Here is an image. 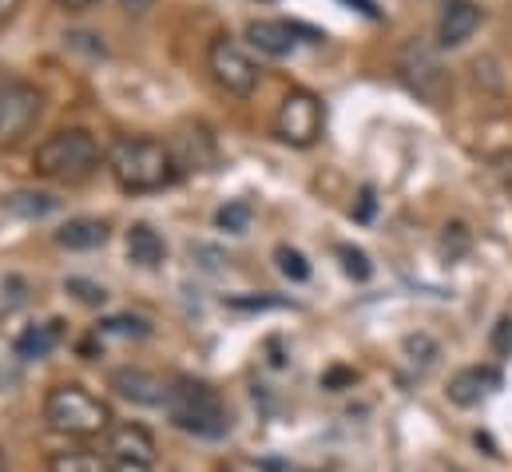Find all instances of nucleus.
<instances>
[{
  "label": "nucleus",
  "mask_w": 512,
  "mask_h": 472,
  "mask_svg": "<svg viewBox=\"0 0 512 472\" xmlns=\"http://www.w3.org/2000/svg\"><path fill=\"white\" fill-rule=\"evenodd\" d=\"M124 8H128V12H135V16H143V12L151 8V0H124Z\"/></svg>",
  "instance_id": "nucleus-33"
},
{
  "label": "nucleus",
  "mask_w": 512,
  "mask_h": 472,
  "mask_svg": "<svg viewBox=\"0 0 512 472\" xmlns=\"http://www.w3.org/2000/svg\"><path fill=\"white\" fill-rule=\"evenodd\" d=\"M489 346H493V354H497V357H509L512 354V314H501V318H497Z\"/></svg>",
  "instance_id": "nucleus-26"
},
{
  "label": "nucleus",
  "mask_w": 512,
  "mask_h": 472,
  "mask_svg": "<svg viewBox=\"0 0 512 472\" xmlns=\"http://www.w3.org/2000/svg\"><path fill=\"white\" fill-rule=\"evenodd\" d=\"M0 207H4L8 215H16V219L36 223V219L56 215V211H60V199H56L52 191H12V195L0 199Z\"/></svg>",
  "instance_id": "nucleus-17"
},
{
  "label": "nucleus",
  "mask_w": 512,
  "mask_h": 472,
  "mask_svg": "<svg viewBox=\"0 0 512 472\" xmlns=\"http://www.w3.org/2000/svg\"><path fill=\"white\" fill-rule=\"evenodd\" d=\"M100 338H131V342H143L151 338V322L139 318V314H112L100 322Z\"/></svg>",
  "instance_id": "nucleus-19"
},
{
  "label": "nucleus",
  "mask_w": 512,
  "mask_h": 472,
  "mask_svg": "<svg viewBox=\"0 0 512 472\" xmlns=\"http://www.w3.org/2000/svg\"><path fill=\"white\" fill-rule=\"evenodd\" d=\"M251 219H255V211H251V203H247V199L223 203V207L215 211V227H219V231H227V235H243V231L251 227Z\"/></svg>",
  "instance_id": "nucleus-20"
},
{
  "label": "nucleus",
  "mask_w": 512,
  "mask_h": 472,
  "mask_svg": "<svg viewBox=\"0 0 512 472\" xmlns=\"http://www.w3.org/2000/svg\"><path fill=\"white\" fill-rule=\"evenodd\" d=\"M96 167H100V143L84 127H64L48 135L32 155V171L52 183H84L96 175Z\"/></svg>",
  "instance_id": "nucleus-3"
},
{
  "label": "nucleus",
  "mask_w": 512,
  "mask_h": 472,
  "mask_svg": "<svg viewBox=\"0 0 512 472\" xmlns=\"http://www.w3.org/2000/svg\"><path fill=\"white\" fill-rule=\"evenodd\" d=\"M44 421H48V429H56L64 437H100V433H112L116 417L104 397H96L92 389H84L76 381H64V385L48 389Z\"/></svg>",
  "instance_id": "nucleus-4"
},
{
  "label": "nucleus",
  "mask_w": 512,
  "mask_h": 472,
  "mask_svg": "<svg viewBox=\"0 0 512 472\" xmlns=\"http://www.w3.org/2000/svg\"><path fill=\"white\" fill-rule=\"evenodd\" d=\"M489 171H493V179L501 183V191L512 199V147H497V151L489 155Z\"/></svg>",
  "instance_id": "nucleus-25"
},
{
  "label": "nucleus",
  "mask_w": 512,
  "mask_h": 472,
  "mask_svg": "<svg viewBox=\"0 0 512 472\" xmlns=\"http://www.w3.org/2000/svg\"><path fill=\"white\" fill-rule=\"evenodd\" d=\"M0 472H12L8 469V461H4V453H0Z\"/></svg>",
  "instance_id": "nucleus-35"
},
{
  "label": "nucleus",
  "mask_w": 512,
  "mask_h": 472,
  "mask_svg": "<svg viewBox=\"0 0 512 472\" xmlns=\"http://www.w3.org/2000/svg\"><path fill=\"white\" fill-rule=\"evenodd\" d=\"M274 262H278V270L290 278V282H306L310 278V262H306V254L302 250H294V246H274Z\"/></svg>",
  "instance_id": "nucleus-21"
},
{
  "label": "nucleus",
  "mask_w": 512,
  "mask_h": 472,
  "mask_svg": "<svg viewBox=\"0 0 512 472\" xmlns=\"http://www.w3.org/2000/svg\"><path fill=\"white\" fill-rule=\"evenodd\" d=\"M370 215H374V191H370V187H366V191H362V203H358V219H362V223H366V219H370Z\"/></svg>",
  "instance_id": "nucleus-29"
},
{
  "label": "nucleus",
  "mask_w": 512,
  "mask_h": 472,
  "mask_svg": "<svg viewBox=\"0 0 512 472\" xmlns=\"http://www.w3.org/2000/svg\"><path fill=\"white\" fill-rule=\"evenodd\" d=\"M501 385H505V377H501L497 365H469V369H461V373L449 377L445 397H449L457 409H477V405H485Z\"/></svg>",
  "instance_id": "nucleus-11"
},
{
  "label": "nucleus",
  "mask_w": 512,
  "mask_h": 472,
  "mask_svg": "<svg viewBox=\"0 0 512 472\" xmlns=\"http://www.w3.org/2000/svg\"><path fill=\"white\" fill-rule=\"evenodd\" d=\"M108 385L131 401V405H147V409H159L167 405V393H171V381H163L155 369H143V365H124V369H112Z\"/></svg>",
  "instance_id": "nucleus-10"
},
{
  "label": "nucleus",
  "mask_w": 512,
  "mask_h": 472,
  "mask_svg": "<svg viewBox=\"0 0 512 472\" xmlns=\"http://www.w3.org/2000/svg\"><path fill=\"white\" fill-rule=\"evenodd\" d=\"M243 36H247V44L255 52L274 56V60H282V56H290L298 48V28L286 24V20H251Z\"/></svg>",
  "instance_id": "nucleus-13"
},
{
  "label": "nucleus",
  "mask_w": 512,
  "mask_h": 472,
  "mask_svg": "<svg viewBox=\"0 0 512 472\" xmlns=\"http://www.w3.org/2000/svg\"><path fill=\"white\" fill-rule=\"evenodd\" d=\"M235 310H266V306H286L282 298H231Z\"/></svg>",
  "instance_id": "nucleus-27"
},
{
  "label": "nucleus",
  "mask_w": 512,
  "mask_h": 472,
  "mask_svg": "<svg viewBox=\"0 0 512 472\" xmlns=\"http://www.w3.org/2000/svg\"><path fill=\"white\" fill-rule=\"evenodd\" d=\"M163 409H167V421L187 437L223 441L231 433V409H227L223 393L207 381H195V377L171 381V393H167Z\"/></svg>",
  "instance_id": "nucleus-2"
},
{
  "label": "nucleus",
  "mask_w": 512,
  "mask_h": 472,
  "mask_svg": "<svg viewBox=\"0 0 512 472\" xmlns=\"http://www.w3.org/2000/svg\"><path fill=\"white\" fill-rule=\"evenodd\" d=\"M322 127H326V108L314 92L306 88H294L282 96L278 112H274V139L286 143V147H314L322 139Z\"/></svg>",
  "instance_id": "nucleus-5"
},
{
  "label": "nucleus",
  "mask_w": 512,
  "mask_h": 472,
  "mask_svg": "<svg viewBox=\"0 0 512 472\" xmlns=\"http://www.w3.org/2000/svg\"><path fill=\"white\" fill-rule=\"evenodd\" d=\"M112 238V227L104 219H68L60 231H56V242L64 250H96Z\"/></svg>",
  "instance_id": "nucleus-16"
},
{
  "label": "nucleus",
  "mask_w": 512,
  "mask_h": 472,
  "mask_svg": "<svg viewBox=\"0 0 512 472\" xmlns=\"http://www.w3.org/2000/svg\"><path fill=\"white\" fill-rule=\"evenodd\" d=\"M108 171L124 195H151L175 183L179 163L167 143L147 139V135H124L108 151Z\"/></svg>",
  "instance_id": "nucleus-1"
},
{
  "label": "nucleus",
  "mask_w": 512,
  "mask_h": 472,
  "mask_svg": "<svg viewBox=\"0 0 512 472\" xmlns=\"http://www.w3.org/2000/svg\"><path fill=\"white\" fill-rule=\"evenodd\" d=\"M44 112V96L36 84L4 80L0 84V147H16Z\"/></svg>",
  "instance_id": "nucleus-7"
},
{
  "label": "nucleus",
  "mask_w": 512,
  "mask_h": 472,
  "mask_svg": "<svg viewBox=\"0 0 512 472\" xmlns=\"http://www.w3.org/2000/svg\"><path fill=\"white\" fill-rule=\"evenodd\" d=\"M207 72L227 96H239V100L258 88V64L247 56V48L227 32L207 44Z\"/></svg>",
  "instance_id": "nucleus-6"
},
{
  "label": "nucleus",
  "mask_w": 512,
  "mask_h": 472,
  "mask_svg": "<svg viewBox=\"0 0 512 472\" xmlns=\"http://www.w3.org/2000/svg\"><path fill=\"white\" fill-rule=\"evenodd\" d=\"M60 342H64V322H60V318H48V322H40V326H28L12 346H16V357L40 361V357L52 354Z\"/></svg>",
  "instance_id": "nucleus-15"
},
{
  "label": "nucleus",
  "mask_w": 512,
  "mask_h": 472,
  "mask_svg": "<svg viewBox=\"0 0 512 472\" xmlns=\"http://www.w3.org/2000/svg\"><path fill=\"white\" fill-rule=\"evenodd\" d=\"M64 290H68L76 302H84V306H104V302H108V290H104L100 282H88V278H68Z\"/></svg>",
  "instance_id": "nucleus-22"
},
{
  "label": "nucleus",
  "mask_w": 512,
  "mask_h": 472,
  "mask_svg": "<svg viewBox=\"0 0 512 472\" xmlns=\"http://www.w3.org/2000/svg\"><path fill=\"white\" fill-rule=\"evenodd\" d=\"M397 72H401V80H405L421 100H429V104H441L445 92H449V76H445L441 60H437V52H433L429 44H409V48L401 52V60H397Z\"/></svg>",
  "instance_id": "nucleus-9"
},
{
  "label": "nucleus",
  "mask_w": 512,
  "mask_h": 472,
  "mask_svg": "<svg viewBox=\"0 0 512 472\" xmlns=\"http://www.w3.org/2000/svg\"><path fill=\"white\" fill-rule=\"evenodd\" d=\"M338 258H342V270H346L350 278H358V282H366V278L374 274L370 258H366L362 250H354V246H338Z\"/></svg>",
  "instance_id": "nucleus-24"
},
{
  "label": "nucleus",
  "mask_w": 512,
  "mask_h": 472,
  "mask_svg": "<svg viewBox=\"0 0 512 472\" xmlns=\"http://www.w3.org/2000/svg\"><path fill=\"white\" fill-rule=\"evenodd\" d=\"M48 472H112V465L96 449H60L48 457Z\"/></svg>",
  "instance_id": "nucleus-18"
},
{
  "label": "nucleus",
  "mask_w": 512,
  "mask_h": 472,
  "mask_svg": "<svg viewBox=\"0 0 512 472\" xmlns=\"http://www.w3.org/2000/svg\"><path fill=\"white\" fill-rule=\"evenodd\" d=\"M342 381H354V373H350V369H334V373L326 377V385H342Z\"/></svg>",
  "instance_id": "nucleus-32"
},
{
  "label": "nucleus",
  "mask_w": 512,
  "mask_h": 472,
  "mask_svg": "<svg viewBox=\"0 0 512 472\" xmlns=\"http://www.w3.org/2000/svg\"><path fill=\"white\" fill-rule=\"evenodd\" d=\"M350 4H358V8H362V12H366V16H374V20H378V16H382V12H378V8H374V0H350Z\"/></svg>",
  "instance_id": "nucleus-34"
},
{
  "label": "nucleus",
  "mask_w": 512,
  "mask_h": 472,
  "mask_svg": "<svg viewBox=\"0 0 512 472\" xmlns=\"http://www.w3.org/2000/svg\"><path fill=\"white\" fill-rule=\"evenodd\" d=\"M20 4H24V0H0V24H4V20H12Z\"/></svg>",
  "instance_id": "nucleus-31"
},
{
  "label": "nucleus",
  "mask_w": 512,
  "mask_h": 472,
  "mask_svg": "<svg viewBox=\"0 0 512 472\" xmlns=\"http://www.w3.org/2000/svg\"><path fill=\"white\" fill-rule=\"evenodd\" d=\"M262 472H306V469H298L290 461H262Z\"/></svg>",
  "instance_id": "nucleus-30"
},
{
  "label": "nucleus",
  "mask_w": 512,
  "mask_h": 472,
  "mask_svg": "<svg viewBox=\"0 0 512 472\" xmlns=\"http://www.w3.org/2000/svg\"><path fill=\"white\" fill-rule=\"evenodd\" d=\"M485 24V8L477 0H445L437 16V48H461Z\"/></svg>",
  "instance_id": "nucleus-12"
},
{
  "label": "nucleus",
  "mask_w": 512,
  "mask_h": 472,
  "mask_svg": "<svg viewBox=\"0 0 512 472\" xmlns=\"http://www.w3.org/2000/svg\"><path fill=\"white\" fill-rule=\"evenodd\" d=\"M100 0H56V8H64V12H88V8H96Z\"/></svg>",
  "instance_id": "nucleus-28"
},
{
  "label": "nucleus",
  "mask_w": 512,
  "mask_h": 472,
  "mask_svg": "<svg viewBox=\"0 0 512 472\" xmlns=\"http://www.w3.org/2000/svg\"><path fill=\"white\" fill-rule=\"evenodd\" d=\"M124 246H128V262H135L139 270H155L167 258V242L151 223H131Z\"/></svg>",
  "instance_id": "nucleus-14"
},
{
  "label": "nucleus",
  "mask_w": 512,
  "mask_h": 472,
  "mask_svg": "<svg viewBox=\"0 0 512 472\" xmlns=\"http://www.w3.org/2000/svg\"><path fill=\"white\" fill-rule=\"evenodd\" d=\"M469 242H473V235H469V227H465V223H449V227H445V235H441V254H445L449 262H457V258L469 250Z\"/></svg>",
  "instance_id": "nucleus-23"
},
{
  "label": "nucleus",
  "mask_w": 512,
  "mask_h": 472,
  "mask_svg": "<svg viewBox=\"0 0 512 472\" xmlns=\"http://www.w3.org/2000/svg\"><path fill=\"white\" fill-rule=\"evenodd\" d=\"M108 465L112 472H155L159 469V445L147 425L120 421L108 433Z\"/></svg>",
  "instance_id": "nucleus-8"
}]
</instances>
